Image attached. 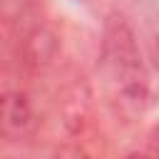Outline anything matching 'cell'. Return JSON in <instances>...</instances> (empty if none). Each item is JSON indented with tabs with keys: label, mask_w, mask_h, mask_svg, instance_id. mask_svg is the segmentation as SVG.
Instances as JSON below:
<instances>
[{
	"label": "cell",
	"mask_w": 159,
	"mask_h": 159,
	"mask_svg": "<svg viewBox=\"0 0 159 159\" xmlns=\"http://www.w3.org/2000/svg\"><path fill=\"white\" fill-rule=\"evenodd\" d=\"M62 122H65V127L72 134H80L87 127V122H89V92H87V87L82 82L72 84L65 92V99H62Z\"/></svg>",
	"instance_id": "cell-2"
},
{
	"label": "cell",
	"mask_w": 159,
	"mask_h": 159,
	"mask_svg": "<svg viewBox=\"0 0 159 159\" xmlns=\"http://www.w3.org/2000/svg\"><path fill=\"white\" fill-rule=\"evenodd\" d=\"M154 152H157V154H159V132H157V134H154Z\"/></svg>",
	"instance_id": "cell-6"
},
{
	"label": "cell",
	"mask_w": 159,
	"mask_h": 159,
	"mask_svg": "<svg viewBox=\"0 0 159 159\" xmlns=\"http://www.w3.org/2000/svg\"><path fill=\"white\" fill-rule=\"evenodd\" d=\"M127 159H159V154H157V152H134V154H129Z\"/></svg>",
	"instance_id": "cell-5"
},
{
	"label": "cell",
	"mask_w": 159,
	"mask_h": 159,
	"mask_svg": "<svg viewBox=\"0 0 159 159\" xmlns=\"http://www.w3.org/2000/svg\"><path fill=\"white\" fill-rule=\"evenodd\" d=\"M0 159H2V157H0Z\"/></svg>",
	"instance_id": "cell-7"
},
{
	"label": "cell",
	"mask_w": 159,
	"mask_h": 159,
	"mask_svg": "<svg viewBox=\"0 0 159 159\" xmlns=\"http://www.w3.org/2000/svg\"><path fill=\"white\" fill-rule=\"evenodd\" d=\"M55 159H92V157H89L82 147H77V144H65V147L57 149Z\"/></svg>",
	"instance_id": "cell-4"
},
{
	"label": "cell",
	"mask_w": 159,
	"mask_h": 159,
	"mask_svg": "<svg viewBox=\"0 0 159 159\" xmlns=\"http://www.w3.org/2000/svg\"><path fill=\"white\" fill-rule=\"evenodd\" d=\"M55 50H57V40L45 27L32 30L27 42H25V57L30 65H47L55 57Z\"/></svg>",
	"instance_id": "cell-3"
},
{
	"label": "cell",
	"mask_w": 159,
	"mask_h": 159,
	"mask_svg": "<svg viewBox=\"0 0 159 159\" xmlns=\"http://www.w3.org/2000/svg\"><path fill=\"white\" fill-rule=\"evenodd\" d=\"M37 119L30 99L22 92L7 89L0 94V137L7 142H27L35 134Z\"/></svg>",
	"instance_id": "cell-1"
}]
</instances>
